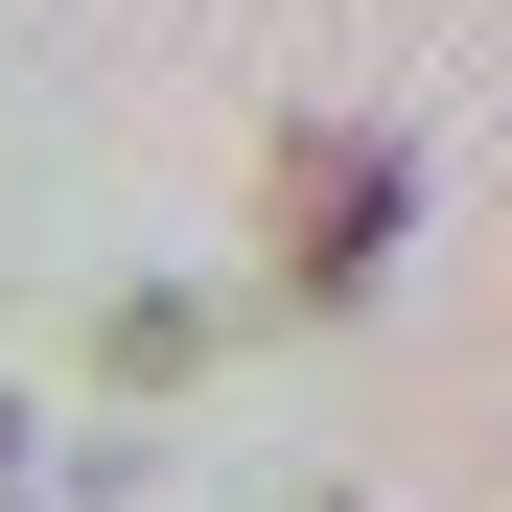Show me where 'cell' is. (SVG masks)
I'll return each mask as SVG.
<instances>
[{
    "label": "cell",
    "instance_id": "6da1fadb",
    "mask_svg": "<svg viewBox=\"0 0 512 512\" xmlns=\"http://www.w3.org/2000/svg\"><path fill=\"white\" fill-rule=\"evenodd\" d=\"M396 210H419V163L373 117H303L280 140V303H373L396 280Z\"/></svg>",
    "mask_w": 512,
    "mask_h": 512
}]
</instances>
